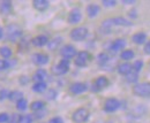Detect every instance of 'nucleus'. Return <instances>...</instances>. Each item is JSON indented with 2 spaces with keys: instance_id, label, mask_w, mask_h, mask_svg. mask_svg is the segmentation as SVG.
I'll return each instance as SVG.
<instances>
[{
  "instance_id": "nucleus-43",
  "label": "nucleus",
  "mask_w": 150,
  "mask_h": 123,
  "mask_svg": "<svg viewBox=\"0 0 150 123\" xmlns=\"http://www.w3.org/2000/svg\"><path fill=\"white\" fill-rule=\"evenodd\" d=\"M128 16L132 18H137V12H136V9H131V11L128 12Z\"/></svg>"
},
{
  "instance_id": "nucleus-2",
  "label": "nucleus",
  "mask_w": 150,
  "mask_h": 123,
  "mask_svg": "<svg viewBox=\"0 0 150 123\" xmlns=\"http://www.w3.org/2000/svg\"><path fill=\"white\" fill-rule=\"evenodd\" d=\"M69 66H71V62L69 60L67 59H62L60 60L56 66L52 67V74L56 75V76H62L65 74H67L69 70Z\"/></svg>"
},
{
  "instance_id": "nucleus-6",
  "label": "nucleus",
  "mask_w": 150,
  "mask_h": 123,
  "mask_svg": "<svg viewBox=\"0 0 150 123\" xmlns=\"http://www.w3.org/2000/svg\"><path fill=\"white\" fill-rule=\"evenodd\" d=\"M90 59H91L90 53L87 52V51H81V52H79L76 54L74 63H75V66L82 68V67H86V66L88 65V62L90 61Z\"/></svg>"
},
{
  "instance_id": "nucleus-28",
  "label": "nucleus",
  "mask_w": 150,
  "mask_h": 123,
  "mask_svg": "<svg viewBox=\"0 0 150 123\" xmlns=\"http://www.w3.org/2000/svg\"><path fill=\"white\" fill-rule=\"evenodd\" d=\"M30 108H31L33 112H40V110H43L45 108V103L40 101V100H36V101L31 103Z\"/></svg>"
},
{
  "instance_id": "nucleus-34",
  "label": "nucleus",
  "mask_w": 150,
  "mask_h": 123,
  "mask_svg": "<svg viewBox=\"0 0 150 123\" xmlns=\"http://www.w3.org/2000/svg\"><path fill=\"white\" fill-rule=\"evenodd\" d=\"M13 63L9 62L8 60H5V59H1L0 60V70H7Z\"/></svg>"
},
{
  "instance_id": "nucleus-30",
  "label": "nucleus",
  "mask_w": 150,
  "mask_h": 123,
  "mask_svg": "<svg viewBox=\"0 0 150 123\" xmlns=\"http://www.w3.org/2000/svg\"><path fill=\"white\" fill-rule=\"evenodd\" d=\"M0 55H1L4 59H8V58H11V55H12V50H11L8 46H1V47H0Z\"/></svg>"
},
{
  "instance_id": "nucleus-12",
  "label": "nucleus",
  "mask_w": 150,
  "mask_h": 123,
  "mask_svg": "<svg viewBox=\"0 0 150 123\" xmlns=\"http://www.w3.org/2000/svg\"><path fill=\"white\" fill-rule=\"evenodd\" d=\"M81 20H82V13L79 8L72 9L68 14V18H67V21L69 24H77Z\"/></svg>"
},
{
  "instance_id": "nucleus-15",
  "label": "nucleus",
  "mask_w": 150,
  "mask_h": 123,
  "mask_svg": "<svg viewBox=\"0 0 150 123\" xmlns=\"http://www.w3.org/2000/svg\"><path fill=\"white\" fill-rule=\"evenodd\" d=\"M47 43H49V38L45 35L36 36L35 38L31 39V44H33L35 47H43V46L47 45Z\"/></svg>"
},
{
  "instance_id": "nucleus-42",
  "label": "nucleus",
  "mask_w": 150,
  "mask_h": 123,
  "mask_svg": "<svg viewBox=\"0 0 150 123\" xmlns=\"http://www.w3.org/2000/svg\"><path fill=\"white\" fill-rule=\"evenodd\" d=\"M143 51H144V53H146L147 55H150V40H148V41L146 43V45H144V48H143Z\"/></svg>"
},
{
  "instance_id": "nucleus-18",
  "label": "nucleus",
  "mask_w": 150,
  "mask_h": 123,
  "mask_svg": "<svg viewBox=\"0 0 150 123\" xmlns=\"http://www.w3.org/2000/svg\"><path fill=\"white\" fill-rule=\"evenodd\" d=\"M61 43H62V38L61 37H54V38H52L51 40H49V43H47V48L50 50V51H56L59 48V46L61 45Z\"/></svg>"
},
{
  "instance_id": "nucleus-33",
  "label": "nucleus",
  "mask_w": 150,
  "mask_h": 123,
  "mask_svg": "<svg viewBox=\"0 0 150 123\" xmlns=\"http://www.w3.org/2000/svg\"><path fill=\"white\" fill-rule=\"evenodd\" d=\"M16 108L19 109L20 112H24V110L28 108V101H27L24 98L19 100V101L16 103Z\"/></svg>"
},
{
  "instance_id": "nucleus-17",
  "label": "nucleus",
  "mask_w": 150,
  "mask_h": 123,
  "mask_svg": "<svg viewBox=\"0 0 150 123\" xmlns=\"http://www.w3.org/2000/svg\"><path fill=\"white\" fill-rule=\"evenodd\" d=\"M111 21H112L113 27H114V25H118V27H132V25H133V23H132L131 21H128L127 18H121V16L112 18Z\"/></svg>"
},
{
  "instance_id": "nucleus-11",
  "label": "nucleus",
  "mask_w": 150,
  "mask_h": 123,
  "mask_svg": "<svg viewBox=\"0 0 150 123\" xmlns=\"http://www.w3.org/2000/svg\"><path fill=\"white\" fill-rule=\"evenodd\" d=\"M125 46H126V40L125 39H122V38H118V39H115V40H113L112 43H111V45H110V52L113 53V54H115L117 52H119V51H121V50H124L125 48Z\"/></svg>"
},
{
  "instance_id": "nucleus-32",
  "label": "nucleus",
  "mask_w": 150,
  "mask_h": 123,
  "mask_svg": "<svg viewBox=\"0 0 150 123\" xmlns=\"http://www.w3.org/2000/svg\"><path fill=\"white\" fill-rule=\"evenodd\" d=\"M137 79H139V74L135 72V71L132 70L128 75H126V81H127L128 83H136Z\"/></svg>"
},
{
  "instance_id": "nucleus-25",
  "label": "nucleus",
  "mask_w": 150,
  "mask_h": 123,
  "mask_svg": "<svg viewBox=\"0 0 150 123\" xmlns=\"http://www.w3.org/2000/svg\"><path fill=\"white\" fill-rule=\"evenodd\" d=\"M8 99L11 100V101H19L21 99H23V93L21 92V91H18V90H14V91H12V92H9V94H8Z\"/></svg>"
},
{
  "instance_id": "nucleus-38",
  "label": "nucleus",
  "mask_w": 150,
  "mask_h": 123,
  "mask_svg": "<svg viewBox=\"0 0 150 123\" xmlns=\"http://www.w3.org/2000/svg\"><path fill=\"white\" fill-rule=\"evenodd\" d=\"M102 4L105 6V7H114L117 5V1L115 0H103Z\"/></svg>"
},
{
  "instance_id": "nucleus-29",
  "label": "nucleus",
  "mask_w": 150,
  "mask_h": 123,
  "mask_svg": "<svg viewBox=\"0 0 150 123\" xmlns=\"http://www.w3.org/2000/svg\"><path fill=\"white\" fill-rule=\"evenodd\" d=\"M134 52L132 51V50H125V51H122L121 54H120V58L122 59V60H125L126 62H128L129 60H132L133 58H134Z\"/></svg>"
},
{
  "instance_id": "nucleus-19",
  "label": "nucleus",
  "mask_w": 150,
  "mask_h": 123,
  "mask_svg": "<svg viewBox=\"0 0 150 123\" xmlns=\"http://www.w3.org/2000/svg\"><path fill=\"white\" fill-rule=\"evenodd\" d=\"M99 12H100V8L96 4H90L87 7V14H88L89 18H96L99 14Z\"/></svg>"
},
{
  "instance_id": "nucleus-46",
  "label": "nucleus",
  "mask_w": 150,
  "mask_h": 123,
  "mask_svg": "<svg viewBox=\"0 0 150 123\" xmlns=\"http://www.w3.org/2000/svg\"><path fill=\"white\" fill-rule=\"evenodd\" d=\"M2 36H4V29L0 27V39L2 38Z\"/></svg>"
},
{
  "instance_id": "nucleus-44",
  "label": "nucleus",
  "mask_w": 150,
  "mask_h": 123,
  "mask_svg": "<svg viewBox=\"0 0 150 123\" xmlns=\"http://www.w3.org/2000/svg\"><path fill=\"white\" fill-rule=\"evenodd\" d=\"M28 82H29V78H28L27 76H21V77H20V83H21V84L24 85V84H27Z\"/></svg>"
},
{
  "instance_id": "nucleus-36",
  "label": "nucleus",
  "mask_w": 150,
  "mask_h": 123,
  "mask_svg": "<svg viewBox=\"0 0 150 123\" xmlns=\"http://www.w3.org/2000/svg\"><path fill=\"white\" fill-rule=\"evenodd\" d=\"M20 120H21V115L14 113V114H12L9 116V120H8L7 123H20Z\"/></svg>"
},
{
  "instance_id": "nucleus-37",
  "label": "nucleus",
  "mask_w": 150,
  "mask_h": 123,
  "mask_svg": "<svg viewBox=\"0 0 150 123\" xmlns=\"http://www.w3.org/2000/svg\"><path fill=\"white\" fill-rule=\"evenodd\" d=\"M33 120L34 117L29 114L27 115H21V120H20V123H33Z\"/></svg>"
},
{
  "instance_id": "nucleus-3",
  "label": "nucleus",
  "mask_w": 150,
  "mask_h": 123,
  "mask_svg": "<svg viewBox=\"0 0 150 123\" xmlns=\"http://www.w3.org/2000/svg\"><path fill=\"white\" fill-rule=\"evenodd\" d=\"M90 112L87 108H77L72 115V120L75 123H84L88 121Z\"/></svg>"
},
{
  "instance_id": "nucleus-22",
  "label": "nucleus",
  "mask_w": 150,
  "mask_h": 123,
  "mask_svg": "<svg viewBox=\"0 0 150 123\" xmlns=\"http://www.w3.org/2000/svg\"><path fill=\"white\" fill-rule=\"evenodd\" d=\"M46 78H47V71L45 69H38L34 74V77H33V79L35 82H44Z\"/></svg>"
},
{
  "instance_id": "nucleus-8",
  "label": "nucleus",
  "mask_w": 150,
  "mask_h": 123,
  "mask_svg": "<svg viewBox=\"0 0 150 123\" xmlns=\"http://www.w3.org/2000/svg\"><path fill=\"white\" fill-rule=\"evenodd\" d=\"M119 107H120V101L118 99H115V98H109V99L105 100L103 108H104V110L106 113H113L117 109H119Z\"/></svg>"
},
{
  "instance_id": "nucleus-45",
  "label": "nucleus",
  "mask_w": 150,
  "mask_h": 123,
  "mask_svg": "<svg viewBox=\"0 0 150 123\" xmlns=\"http://www.w3.org/2000/svg\"><path fill=\"white\" fill-rule=\"evenodd\" d=\"M122 4L127 5V4H135V0H122Z\"/></svg>"
},
{
  "instance_id": "nucleus-5",
  "label": "nucleus",
  "mask_w": 150,
  "mask_h": 123,
  "mask_svg": "<svg viewBox=\"0 0 150 123\" xmlns=\"http://www.w3.org/2000/svg\"><path fill=\"white\" fill-rule=\"evenodd\" d=\"M88 36V29L86 27H77V28H74L71 34H69V37L75 40V41H81V40H84Z\"/></svg>"
},
{
  "instance_id": "nucleus-7",
  "label": "nucleus",
  "mask_w": 150,
  "mask_h": 123,
  "mask_svg": "<svg viewBox=\"0 0 150 123\" xmlns=\"http://www.w3.org/2000/svg\"><path fill=\"white\" fill-rule=\"evenodd\" d=\"M109 84H110V82H109L108 77H105V76H99V77H97L94 81V83H93V85H91V91H93V92H99V91L104 90L105 88H108Z\"/></svg>"
},
{
  "instance_id": "nucleus-1",
  "label": "nucleus",
  "mask_w": 150,
  "mask_h": 123,
  "mask_svg": "<svg viewBox=\"0 0 150 123\" xmlns=\"http://www.w3.org/2000/svg\"><path fill=\"white\" fill-rule=\"evenodd\" d=\"M6 38L12 43H18L23 37V30L19 24H9L5 31Z\"/></svg>"
},
{
  "instance_id": "nucleus-13",
  "label": "nucleus",
  "mask_w": 150,
  "mask_h": 123,
  "mask_svg": "<svg viewBox=\"0 0 150 123\" xmlns=\"http://www.w3.org/2000/svg\"><path fill=\"white\" fill-rule=\"evenodd\" d=\"M88 90V85L83 82H75L69 86V91L73 94H81Z\"/></svg>"
},
{
  "instance_id": "nucleus-27",
  "label": "nucleus",
  "mask_w": 150,
  "mask_h": 123,
  "mask_svg": "<svg viewBox=\"0 0 150 123\" xmlns=\"http://www.w3.org/2000/svg\"><path fill=\"white\" fill-rule=\"evenodd\" d=\"M12 2L8 1V0H5V1H1L0 2V12L4 13V14H7L12 11Z\"/></svg>"
},
{
  "instance_id": "nucleus-40",
  "label": "nucleus",
  "mask_w": 150,
  "mask_h": 123,
  "mask_svg": "<svg viewBox=\"0 0 150 123\" xmlns=\"http://www.w3.org/2000/svg\"><path fill=\"white\" fill-rule=\"evenodd\" d=\"M8 120H9V115L7 113H1L0 114V123L8 122Z\"/></svg>"
},
{
  "instance_id": "nucleus-35",
  "label": "nucleus",
  "mask_w": 150,
  "mask_h": 123,
  "mask_svg": "<svg viewBox=\"0 0 150 123\" xmlns=\"http://www.w3.org/2000/svg\"><path fill=\"white\" fill-rule=\"evenodd\" d=\"M57 91L56 90H53V89H50L47 92H46V94H45V97H46V99L47 100H54L57 98Z\"/></svg>"
},
{
  "instance_id": "nucleus-20",
  "label": "nucleus",
  "mask_w": 150,
  "mask_h": 123,
  "mask_svg": "<svg viewBox=\"0 0 150 123\" xmlns=\"http://www.w3.org/2000/svg\"><path fill=\"white\" fill-rule=\"evenodd\" d=\"M117 70H118V72H119L120 75L126 76V75H128L132 71V65L129 62H122V63H120V65L118 66Z\"/></svg>"
},
{
  "instance_id": "nucleus-9",
  "label": "nucleus",
  "mask_w": 150,
  "mask_h": 123,
  "mask_svg": "<svg viewBox=\"0 0 150 123\" xmlns=\"http://www.w3.org/2000/svg\"><path fill=\"white\" fill-rule=\"evenodd\" d=\"M76 54H77L76 53V48H75L73 45H71V44H67V45H65V46H62L60 48V55L64 59L69 60V59L74 58Z\"/></svg>"
},
{
  "instance_id": "nucleus-23",
  "label": "nucleus",
  "mask_w": 150,
  "mask_h": 123,
  "mask_svg": "<svg viewBox=\"0 0 150 123\" xmlns=\"http://www.w3.org/2000/svg\"><path fill=\"white\" fill-rule=\"evenodd\" d=\"M112 27H113V24H112L111 18H108V20H105V21L102 22L100 31H102L103 34H110L111 30H112Z\"/></svg>"
},
{
  "instance_id": "nucleus-21",
  "label": "nucleus",
  "mask_w": 150,
  "mask_h": 123,
  "mask_svg": "<svg viewBox=\"0 0 150 123\" xmlns=\"http://www.w3.org/2000/svg\"><path fill=\"white\" fill-rule=\"evenodd\" d=\"M132 40H133L134 44L142 45V44H144L146 40H147V35H146L144 32H136L135 35H133Z\"/></svg>"
},
{
  "instance_id": "nucleus-16",
  "label": "nucleus",
  "mask_w": 150,
  "mask_h": 123,
  "mask_svg": "<svg viewBox=\"0 0 150 123\" xmlns=\"http://www.w3.org/2000/svg\"><path fill=\"white\" fill-rule=\"evenodd\" d=\"M33 6H34L35 9H37L38 12H44L50 7V2L47 0H34Z\"/></svg>"
},
{
  "instance_id": "nucleus-39",
  "label": "nucleus",
  "mask_w": 150,
  "mask_h": 123,
  "mask_svg": "<svg viewBox=\"0 0 150 123\" xmlns=\"http://www.w3.org/2000/svg\"><path fill=\"white\" fill-rule=\"evenodd\" d=\"M8 94H9L8 90H6V89L0 90V100H4V99H6V98H8Z\"/></svg>"
},
{
  "instance_id": "nucleus-24",
  "label": "nucleus",
  "mask_w": 150,
  "mask_h": 123,
  "mask_svg": "<svg viewBox=\"0 0 150 123\" xmlns=\"http://www.w3.org/2000/svg\"><path fill=\"white\" fill-rule=\"evenodd\" d=\"M110 60V56L106 52H102L97 55V63L99 66H105Z\"/></svg>"
},
{
  "instance_id": "nucleus-31",
  "label": "nucleus",
  "mask_w": 150,
  "mask_h": 123,
  "mask_svg": "<svg viewBox=\"0 0 150 123\" xmlns=\"http://www.w3.org/2000/svg\"><path fill=\"white\" fill-rule=\"evenodd\" d=\"M143 61L142 60H136V61H134V63L132 65V70L135 71V72H140L141 71V69L143 68Z\"/></svg>"
},
{
  "instance_id": "nucleus-14",
  "label": "nucleus",
  "mask_w": 150,
  "mask_h": 123,
  "mask_svg": "<svg viewBox=\"0 0 150 123\" xmlns=\"http://www.w3.org/2000/svg\"><path fill=\"white\" fill-rule=\"evenodd\" d=\"M146 113H147V107L144 105H139L132 109L131 112H129V115H131V117L139 119V117H142Z\"/></svg>"
},
{
  "instance_id": "nucleus-41",
  "label": "nucleus",
  "mask_w": 150,
  "mask_h": 123,
  "mask_svg": "<svg viewBox=\"0 0 150 123\" xmlns=\"http://www.w3.org/2000/svg\"><path fill=\"white\" fill-rule=\"evenodd\" d=\"M49 123H64V120L61 119V117H59V116H56V117H52Z\"/></svg>"
},
{
  "instance_id": "nucleus-4",
  "label": "nucleus",
  "mask_w": 150,
  "mask_h": 123,
  "mask_svg": "<svg viewBox=\"0 0 150 123\" xmlns=\"http://www.w3.org/2000/svg\"><path fill=\"white\" fill-rule=\"evenodd\" d=\"M133 93L136 94L137 97H149L150 96V83H136L133 86Z\"/></svg>"
},
{
  "instance_id": "nucleus-10",
  "label": "nucleus",
  "mask_w": 150,
  "mask_h": 123,
  "mask_svg": "<svg viewBox=\"0 0 150 123\" xmlns=\"http://www.w3.org/2000/svg\"><path fill=\"white\" fill-rule=\"evenodd\" d=\"M49 60H50V58L45 53H35L31 55V61L36 66H44V65L49 63Z\"/></svg>"
},
{
  "instance_id": "nucleus-26",
  "label": "nucleus",
  "mask_w": 150,
  "mask_h": 123,
  "mask_svg": "<svg viewBox=\"0 0 150 123\" xmlns=\"http://www.w3.org/2000/svg\"><path fill=\"white\" fill-rule=\"evenodd\" d=\"M46 88H47V85H46L45 82H36V83L33 85L31 90H33L34 92H36V93H43V92L46 90Z\"/></svg>"
}]
</instances>
